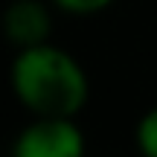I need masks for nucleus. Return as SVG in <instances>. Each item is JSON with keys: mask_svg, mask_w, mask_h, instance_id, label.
Masks as SVG:
<instances>
[{"mask_svg": "<svg viewBox=\"0 0 157 157\" xmlns=\"http://www.w3.org/2000/svg\"><path fill=\"white\" fill-rule=\"evenodd\" d=\"M9 84L15 99L32 117H76L90 99V78L84 67L52 41L17 50Z\"/></svg>", "mask_w": 157, "mask_h": 157, "instance_id": "f257e3e1", "label": "nucleus"}, {"mask_svg": "<svg viewBox=\"0 0 157 157\" xmlns=\"http://www.w3.org/2000/svg\"><path fill=\"white\" fill-rule=\"evenodd\" d=\"M134 143L140 157H157V105L148 108L134 128Z\"/></svg>", "mask_w": 157, "mask_h": 157, "instance_id": "20e7f679", "label": "nucleus"}, {"mask_svg": "<svg viewBox=\"0 0 157 157\" xmlns=\"http://www.w3.org/2000/svg\"><path fill=\"white\" fill-rule=\"evenodd\" d=\"M9 157H87L76 117H32L15 134Z\"/></svg>", "mask_w": 157, "mask_h": 157, "instance_id": "f03ea898", "label": "nucleus"}, {"mask_svg": "<svg viewBox=\"0 0 157 157\" xmlns=\"http://www.w3.org/2000/svg\"><path fill=\"white\" fill-rule=\"evenodd\" d=\"M3 32L17 50L47 44L52 35V9L44 0H12L3 12Z\"/></svg>", "mask_w": 157, "mask_h": 157, "instance_id": "7ed1b4c3", "label": "nucleus"}, {"mask_svg": "<svg viewBox=\"0 0 157 157\" xmlns=\"http://www.w3.org/2000/svg\"><path fill=\"white\" fill-rule=\"evenodd\" d=\"M113 0H52V6L67 15H76V17H84V15H99L111 6Z\"/></svg>", "mask_w": 157, "mask_h": 157, "instance_id": "39448f33", "label": "nucleus"}]
</instances>
